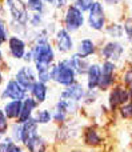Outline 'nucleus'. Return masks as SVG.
Segmentation results:
<instances>
[{"label": "nucleus", "instance_id": "nucleus-1", "mask_svg": "<svg viewBox=\"0 0 132 152\" xmlns=\"http://www.w3.org/2000/svg\"><path fill=\"white\" fill-rule=\"evenodd\" d=\"M76 76L77 74L68 64L66 59L60 60L58 64L52 66V68H51V80L56 81L58 84L64 87H69L76 83Z\"/></svg>", "mask_w": 132, "mask_h": 152}, {"label": "nucleus", "instance_id": "nucleus-2", "mask_svg": "<svg viewBox=\"0 0 132 152\" xmlns=\"http://www.w3.org/2000/svg\"><path fill=\"white\" fill-rule=\"evenodd\" d=\"M32 56H34V63L36 66H45L51 67L55 59V52L48 42V39H37L35 47L32 48Z\"/></svg>", "mask_w": 132, "mask_h": 152}, {"label": "nucleus", "instance_id": "nucleus-3", "mask_svg": "<svg viewBox=\"0 0 132 152\" xmlns=\"http://www.w3.org/2000/svg\"><path fill=\"white\" fill-rule=\"evenodd\" d=\"M131 100V95L128 91V87L124 84H116L111 88V92L108 95V105L111 111L119 110L122 105L127 104Z\"/></svg>", "mask_w": 132, "mask_h": 152}, {"label": "nucleus", "instance_id": "nucleus-4", "mask_svg": "<svg viewBox=\"0 0 132 152\" xmlns=\"http://www.w3.org/2000/svg\"><path fill=\"white\" fill-rule=\"evenodd\" d=\"M64 28L71 34L76 32L84 26V15L83 11H80L75 4H71L67 7L66 13H64Z\"/></svg>", "mask_w": 132, "mask_h": 152}, {"label": "nucleus", "instance_id": "nucleus-5", "mask_svg": "<svg viewBox=\"0 0 132 152\" xmlns=\"http://www.w3.org/2000/svg\"><path fill=\"white\" fill-rule=\"evenodd\" d=\"M88 26L93 31H103L106 29V10L101 1L96 0L95 4L88 11Z\"/></svg>", "mask_w": 132, "mask_h": 152}, {"label": "nucleus", "instance_id": "nucleus-6", "mask_svg": "<svg viewBox=\"0 0 132 152\" xmlns=\"http://www.w3.org/2000/svg\"><path fill=\"white\" fill-rule=\"evenodd\" d=\"M101 66V77L99 81L98 89L100 91H107V89L112 88L116 81V63L114 61H107L104 60Z\"/></svg>", "mask_w": 132, "mask_h": 152}, {"label": "nucleus", "instance_id": "nucleus-7", "mask_svg": "<svg viewBox=\"0 0 132 152\" xmlns=\"http://www.w3.org/2000/svg\"><path fill=\"white\" fill-rule=\"evenodd\" d=\"M124 50H125L124 45L120 42L112 40V42L106 43V44L100 48L99 53H100L101 59H104V60L116 63V61H119L120 59H122L123 53H124Z\"/></svg>", "mask_w": 132, "mask_h": 152}, {"label": "nucleus", "instance_id": "nucleus-8", "mask_svg": "<svg viewBox=\"0 0 132 152\" xmlns=\"http://www.w3.org/2000/svg\"><path fill=\"white\" fill-rule=\"evenodd\" d=\"M7 3L13 20L24 26L28 20V12H27V7L23 3V0H7Z\"/></svg>", "mask_w": 132, "mask_h": 152}, {"label": "nucleus", "instance_id": "nucleus-9", "mask_svg": "<svg viewBox=\"0 0 132 152\" xmlns=\"http://www.w3.org/2000/svg\"><path fill=\"white\" fill-rule=\"evenodd\" d=\"M55 42L56 48L60 53H68L74 50V40H72L71 34L66 28H60L56 31Z\"/></svg>", "mask_w": 132, "mask_h": 152}, {"label": "nucleus", "instance_id": "nucleus-10", "mask_svg": "<svg viewBox=\"0 0 132 152\" xmlns=\"http://www.w3.org/2000/svg\"><path fill=\"white\" fill-rule=\"evenodd\" d=\"M85 92H87V89H84L83 84L76 81L75 84H72V86H69V87H66V88L61 91L60 99L72 100V102H75V103H79L84 99Z\"/></svg>", "mask_w": 132, "mask_h": 152}, {"label": "nucleus", "instance_id": "nucleus-11", "mask_svg": "<svg viewBox=\"0 0 132 152\" xmlns=\"http://www.w3.org/2000/svg\"><path fill=\"white\" fill-rule=\"evenodd\" d=\"M16 81L23 87L26 91H31L34 84L36 83V76H35V72L31 67H21L20 69L16 74Z\"/></svg>", "mask_w": 132, "mask_h": 152}, {"label": "nucleus", "instance_id": "nucleus-12", "mask_svg": "<svg viewBox=\"0 0 132 152\" xmlns=\"http://www.w3.org/2000/svg\"><path fill=\"white\" fill-rule=\"evenodd\" d=\"M26 89L20 86L16 80H11L7 83V87L3 89L1 97L3 99H12V100H24L26 99Z\"/></svg>", "mask_w": 132, "mask_h": 152}, {"label": "nucleus", "instance_id": "nucleus-13", "mask_svg": "<svg viewBox=\"0 0 132 152\" xmlns=\"http://www.w3.org/2000/svg\"><path fill=\"white\" fill-rule=\"evenodd\" d=\"M66 60L68 61V64L75 69V72H76L77 75H87L88 68H90V66H91L90 60H88L87 58H83L79 53H74V55H71L69 58H67Z\"/></svg>", "mask_w": 132, "mask_h": 152}, {"label": "nucleus", "instance_id": "nucleus-14", "mask_svg": "<svg viewBox=\"0 0 132 152\" xmlns=\"http://www.w3.org/2000/svg\"><path fill=\"white\" fill-rule=\"evenodd\" d=\"M101 77V66L98 63H92L87 72V89L93 91L98 88L99 81Z\"/></svg>", "mask_w": 132, "mask_h": 152}, {"label": "nucleus", "instance_id": "nucleus-15", "mask_svg": "<svg viewBox=\"0 0 132 152\" xmlns=\"http://www.w3.org/2000/svg\"><path fill=\"white\" fill-rule=\"evenodd\" d=\"M37 128L39 124L34 118H31L28 121L23 124V129H21V143H24V145L29 142L31 139H34L35 136H37Z\"/></svg>", "mask_w": 132, "mask_h": 152}, {"label": "nucleus", "instance_id": "nucleus-16", "mask_svg": "<svg viewBox=\"0 0 132 152\" xmlns=\"http://www.w3.org/2000/svg\"><path fill=\"white\" fill-rule=\"evenodd\" d=\"M37 105H39V103L34 97H26L23 100V108H21V113L18 119V123L24 124L26 121H28L32 118V112H34V110Z\"/></svg>", "mask_w": 132, "mask_h": 152}, {"label": "nucleus", "instance_id": "nucleus-17", "mask_svg": "<svg viewBox=\"0 0 132 152\" xmlns=\"http://www.w3.org/2000/svg\"><path fill=\"white\" fill-rule=\"evenodd\" d=\"M83 140L90 147H96V145H100L103 143V137L100 136L99 131L95 127H88V128L84 129V132H83Z\"/></svg>", "mask_w": 132, "mask_h": 152}, {"label": "nucleus", "instance_id": "nucleus-18", "mask_svg": "<svg viewBox=\"0 0 132 152\" xmlns=\"http://www.w3.org/2000/svg\"><path fill=\"white\" fill-rule=\"evenodd\" d=\"M9 51L12 53V56L15 59H21L24 56V52H26V43L18 36H12L9 37Z\"/></svg>", "mask_w": 132, "mask_h": 152}, {"label": "nucleus", "instance_id": "nucleus-19", "mask_svg": "<svg viewBox=\"0 0 132 152\" xmlns=\"http://www.w3.org/2000/svg\"><path fill=\"white\" fill-rule=\"evenodd\" d=\"M95 52H96V45H95V42H93L92 39L80 40L77 47H76V53H79V55L83 56V58L88 59V56H92Z\"/></svg>", "mask_w": 132, "mask_h": 152}, {"label": "nucleus", "instance_id": "nucleus-20", "mask_svg": "<svg viewBox=\"0 0 132 152\" xmlns=\"http://www.w3.org/2000/svg\"><path fill=\"white\" fill-rule=\"evenodd\" d=\"M23 108V100H12L4 105V113L8 119H19Z\"/></svg>", "mask_w": 132, "mask_h": 152}, {"label": "nucleus", "instance_id": "nucleus-21", "mask_svg": "<svg viewBox=\"0 0 132 152\" xmlns=\"http://www.w3.org/2000/svg\"><path fill=\"white\" fill-rule=\"evenodd\" d=\"M47 92H48L47 84L43 83V81H39V80L34 84V87H32V89H31L32 97H34L37 103L45 102V99H47Z\"/></svg>", "mask_w": 132, "mask_h": 152}, {"label": "nucleus", "instance_id": "nucleus-22", "mask_svg": "<svg viewBox=\"0 0 132 152\" xmlns=\"http://www.w3.org/2000/svg\"><path fill=\"white\" fill-rule=\"evenodd\" d=\"M55 108L69 116V115H75V113L77 112V110H79V104L75 103V102H72V100L60 99L58 103H56Z\"/></svg>", "mask_w": 132, "mask_h": 152}, {"label": "nucleus", "instance_id": "nucleus-23", "mask_svg": "<svg viewBox=\"0 0 132 152\" xmlns=\"http://www.w3.org/2000/svg\"><path fill=\"white\" fill-rule=\"evenodd\" d=\"M26 147L29 150V152H45L47 150V143L42 136H35L26 144Z\"/></svg>", "mask_w": 132, "mask_h": 152}, {"label": "nucleus", "instance_id": "nucleus-24", "mask_svg": "<svg viewBox=\"0 0 132 152\" xmlns=\"http://www.w3.org/2000/svg\"><path fill=\"white\" fill-rule=\"evenodd\" d=\"M106 34L112 39H122L124 37V27L120 23H112L106 27Z\"/></svg>", "mask_w": 132, "mask_h": 152}, {"label": "nucleus", "instance_id": "nucleus-25", "mask_svg": "<svg viewBox=\"0 0 132 152\" xmlns=\"http://www.w3.org/2000/svg\"><path fill=\"white\" fill-rule=\"evenodd\" d=\"M32 118L37 121V124H48L52 120V112H50L48 110H39Z\"/></svg>", "mask_w": 132, "mask_h": 152}, {"label": "nucleus", "instance_id": "nucleus-26", "mask_svg": "<svg viewBox=\"0 0 132 152\" xmlns=\"http://www.w3.org/2000/svg\"><path fill=\"white\" fill-rule=\"evenodd\" d=\"M27 5H28V10H31L35 13H42L44 10V1L43 0H28Z\"/></svg>", "mask_w": 132, "mask_h": 152}, {"label": "nucleus", "instance_id": "nucleus-27", "mask_svg": "<svg viewBox=\"0 0 132 152\" xmlns=\"http://www.w3.org/2000/svg\"><path fill=\"white\" fill-rule=\"evenodd\" d=\"M96 0H74V4L79 8L80 11L85 12V11H90L92 8V5L95 4Z\"/></svg>", "mask_w": 132, "mask_h": 152}, {"label": "nucleus", "instance_id": "nucleus-28", "mask_svg": "<svg viewBox=\"0 0 132 152\" xmlns=\"http://www.w3.org/2000/svg\"><path fill=\"white\" fill-rule=\"evenodd\" d=\"M119 113L123 119H132V99L119 108Z\"/></svg>", "mask_w": 132, "mask_h": 152}, {"label": "nucleus", "instance_id": "nucleus-29", "mask_svg": "<svg viewBox=\"0 0 132 152\" xmlns=\"http://www.w3.org/2000/svg\"><path fill=\"white\" fill-rule=\"evenodd\" d=\"M123 27H124V35L127 37L128 42H132V16L127 18L123 23Z\"/></svg>", "mask_w": 132, "mask_h": 152}, {"label": "nucleus", "instance_id": "nucleus-30", "mask_svg": "<svg viewBox=\"0 0 132 152\" xmlns=\"http://www.w3.org/2000/svg\"><path fill=\"white\" fill-rule=\"evenodd\" d=\"M21 129H23V124H20V123H16L12 127L13 142H21Z\"/></svg>", "mask_w": 132, "mask_h": 152}, {"label": "nucleus", "instance_id": "nucleus-31", "mask_svg": "<svg viewBox=\"0 0 132 152\" xmlns=\"http://www.w3.org/2000/svg\"><path fill=\"white\" fill-rule=\"evenodd\" d=\"M67 118H68V115H66L64 112H61V111L59 110H53L52 112V119L56 121V123H64V121L67 120Z\"/></svg>", "mask_w": 132, "mask_h": 152}, {"label": "nucleus", "instance_id": "nucleus-32", "mask_svg": "<svg viewBox=\"0 0 132 152\" xmlns=\"http://www.w3.org/2000/svg\"><path fill=\"white\" fill-rule=\"evenodd\" d=\"M96 97H98V92H96V89H93V91H88V89H87L83 102H84L85 104H92V103H95Z\"/></svg>", "mask_w": 132, "mask_h": 152}, {"label": "nucleus", "instance_id": "nucleus-33", "mask_svg": "<svg viewBox=\"0 0 132 152\" xmlns=\"http://www.w3.org/2000/svg\"><path fill=\"white\" fill-rule=\"evenodd\" d=\"M122 81H123L122 84H124V86H127V87L132 86V67H131V68H128L127 71L123 74Z\"/></svg>", "mask_w": 132, "mask_h": 152}, {"label": "nucleus", "instance_id": "nucleus-34", "mask_svg": "<svg viewBox=\"0 0 132 152\" xmlns=\"http://www.w3.org/2000/svg\"><path fill=\"white\" fill-rule=\"evenodd\" d=\"M29 21H31L32 26L37 27L42 23V13H34V15L31 16V19H29Z\"/></svg>", "mask_w": 132, "mask_h": 152}, {"label": "nucleus", "instance_id": "nucleus-35", "mask_svg": "<svg viewBox=\"0 0 132 152\" xmlns=\"http://www.w3.org/2000/svg\"><path fill=\"white\" fill-rule=\"evenodd\" d=\"M67 1H68V0H52V1H51V5H52L53 8H59V10H60V8L66 7Z\"/></svg>", "mask_w": 132, "mask_h": 152}, {"label": "nucleus", "instance_id": "nucleus-36", "mask_svg": "<svg viewBox=\"0 0 132 152\" xmlns=\"http://www.w3.org/2000/svg\"><path fill=\"white\" fill-rule=\"evenodd\" d=\"M0 32H1L3 35H4L5 37H8V31H7V26H5V23L0 19Z\"/></svg>", "mask_w": 132, "mask_h": 152}, {"label": "nucleus", "instance_id": "nucleus-37", "mask_svg": "<svg viewBox=\"0 0 132 152\" xmlns=\"http://www.w3.org/2000/svg\"><path fill=\"white\" fill-rule=\"evenodd\" d=\"M106 4H108V5H115V4H119L122 0H103Z\"/></svg>", "mask_w": 132, "mask_h": 152}, {"label": "nucleus", "instance_id": "nucleus-38", "mask_svg": "<svg viewBox=\"0 0 132 152\" xmlns=\"http://www.w3.org/2000/svg\"><path fill=\"white\" fill-rule=\"evenodd\" d=\"M8 152H23V151H21V148L20 147H19V145H13V147L12 148H11V150L9 151H8Z\"/></svg>", "mask_w": 132, "mask_h": 152}, {"label": "nucleus", "instance_id": "nucleus-39", "mask_svg": "<svg viewBox=\"0 0 132 152\" xmlns=\"http://www.w3.org/2000/svg\"><path fill=\"white\" fill-rule=\"evenodd\" d=\"M5 40H7V37H5V36H4V35H3V34H1V32H0V45H1V44H3V43H4V42H5Z\"/></svg>", "mask_w": 132, "mask_h": 152}, {"label": "nucleus", "instance_id": "nucleus-40", "mask_svg": "<svg viewBox=\"0 0 132 152\" xmlns=\"http://www.w3.org/2000/svg\"><path fill=\"white\" fill-rule=\"evenodd\" d=\"M128 91H130V95H131V99H132V86L128 87Z\"/></svg>", "mask_w": 132, "mask_h": 152}, {"label": "nucleus", "instance_id": "nucleus-41", "mask_svg": "<svg viewBox=\"0 0 132 152\" xmlns=\"http://www.w3.org/2000/svg\"><path fill=\"white\" fill-rule=\"evenodd\" d=\"M69 152H84V151H82V150H72V151H69Z\"/></svg>", "mask_w": 132, "mask_h": 152}, {"label": "nucleus", "instance_id": "nucleus-42", "mask_svg": "<svg viewBox=\"0 0 132 152\" xmlns=\"http://www.w3.org/2000/svg\"><path fill=\"white\" fill-rule=\"evenodd\" d=\"M43 1H45V3H48V4H51V1H52V0H43Z\"/></svg>", "mask_w": 132, "mask_h": 152}, {"label": "nucleus", "instance_id": "nucleus-43", "mask_svg": "<svg viewBox=\"0 0 132 152\" xmlns=\"http://www.w3.org/2000/svg\"><path fill=\"white\" fill-rule=\"evenodd\" d=\"M1 80H3V77H1V74H0V84H1Z\"/></svg>", "mask_w": 132, "mask_h": 152}, {"label": "nucleus", "instance_id": "nucleus-44", "mask_svg": "<svg viewBox=\"0 0 132 152\" xmlns=\"http://www.w3.org/2000/svg\"><path fill=\"white\" fill-rule=\"evenodd\" d=\"M0 60H1V52H0Z\"/></svg>", "mask_w": 132, "mask_h": 152}, {"label": "nucleus", "instance_id": "nucleus-45", "mask_svg": "<svg viewBox=\"0 0 132 152\" xmlns=\"http://www.w3.org/2000/svg\"><path fill=\"white\" fill-rule=\"evenodd\" d=\"M0 152H3V151H0Z\"/></svg>", "mask_w": 132, "mask_h": 152}]
</instances>
